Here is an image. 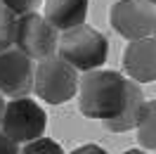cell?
Instances as JSON below:
<instances>
[{
    "instance_id": "obj_1",
    "label": "cell",
    "mask_w": 156,
    "mask_h": 154,
    "mask_svg": "<svg viewBox=\"0 0 156 154\" xmlns=\"http://www.w3.org/2000/svg\"><path fill=\"white\" fill-rule=\"evenodd\" d=\"M128 78L111 69H92L78 78V109L85 119L109 121L126 102Z\"/></svg>"
},
{
    "instance_id": "obj_2",
    "label": "cell",
    "mask_w": 156,
    "mask_h": 154,
    "mask_svg": "<svg viewBox=\"0 0 156 154\" xmlns=\"http://www.w3.org/2000/svg\"><path fill=\"white\" fill-rule=\"evenodd\" d=\"M57 55L76 71L85 74V71L104 67L109 57V40L97 29H92L88 24H78L59 36Z\"/></svg>"
},
{
    "instance_id": "obj_3",
    "label": "cell",
    "mask_w": 156,
    "mask_h": 154,
    "mask_svg": "<svg viewBox=\"0 0 156 154\" xmlns=\"http://www.w3.org/2000/svg\"><path fill=\"white\" fill-rule=\"evenodd\" d=\"M78 71L59 55L40 59L33 69V93L48 105H64L78 93Z\"/></svg>"
},
{
    "instance_id": "obj_4",
    "label": "cell",
    "mask_w": 156,
    "mask_h": 154,
    "mask_svg": "<svg viewBox=\"0 0 156 154\" xmlns=\"http://www.w3.org/2000/svg\"><path fill=\"white\" fill-rule=\"evenodd\" d=\"M45 128H48V114L29 95L12 97L10 102H5L2 119H0V130L17 145H24L40 138L45 133Z\"/></svg>"
},
{
    "instance_id": "obj_5",
    "label": "cell",
    "mask_w": 156,
    "mask_h": 154,
    "mask_svg": "<svg viewBox=\"0 0 156 154\" xmlns=\"http://www.w3.org/2000/svg\"><path fill=\"white\" fill-rule=\"evenodd\" d=\"M57 43H59V31L43 14L29 12V14L17 17L12 48L24 52L29 59L40 62V59H45V57L57 55Z\"/></svg>"
},
{
    "instance_id": "obj_6",
    "label": "cell",
    "mask_w": 156,
    "mask_h": 154,
    "mask_svg": "<svg viewBox=\"0 0 156 154\" xmlns=\"http://www.w3.org/2000/svg\"><path fill=\"white\" fill-rule=\"evenodd\" d=\"M111 29L126 40L147 38L154 33L156 24V5L147 0H118L109 14Z\"/></svg>"
},
{
    "instance_id": "obj_7",
    "label": "cell",
    "mask_w": 156,
    "mask_h": 154,
    "mask_svg": "<svg viewBox=\"0 0 156 154\" xmlns=\"http://www.w3.org/2000/svg\"><path fill=\"white\" fill-rule=\"evenodd\" d=\"M33 59L17 48L0 50V95L12 100L33 93Z\"/></svg>"
},
{
    "instance_id": "obj_8",
    "label": "cell",
    "mask_w": 156,
    "mask_h": 154,
    "mask_svg": "<svg viewBox=\"0 0 156 154\" xmlns=\"http://www.w3.org/2000/svg\"><path fill=\"white\" fill-rule=\"evenodd\" d=\"M123 71L135 83H154L156 81V38H137L128 43L123 52Z\"/></svg>"
},
{
    "instance_id": "obj_9",
    "label": "cell",
    "mask_w": 156,
    "mask_h": 154,
    "mask_svg": "<svg viewBox=\"0 0 156 154\" xmlns=\"http://www.w3.org/2000/svg\"><path fill=\"white\" fill-rule=\"evenodd\" d=\"M90 0H45V19L57 31L73 29L78 24H85Z\"/></svg>"
},
{
    "instance_id": "obj_10",
    "label": "cell",
    "mask_w": 156,
    "mask_h": 154,
    "mask_svg": "<svg viewBox=\"0 0 156 154\" xmlns=\"http://www.w3.org/2000/svg\"><path fill=\"white\" fill-rule=\"evenodd\" d=\"M142 105H144V95H142V88L140 83L130 81L128 78V90H126V102L121 107L114 119L109 121H102L107 130L111 133H126V130H133L137 126V119H140V112H142Z\"/></svg>"
},
{
    "instance_id": "obj_11",
    "label": "cell",
    "mask_w": 156,
    "mask_h": 154,
    "mask_svg": "<svg viewBox=\"0 0 156 154\" xmlns=\"http://www.w3.org/2000/svg\"><path fill=\"white\" fill-rule=\"evenodd\" d=\"M137 142L142 149H156V100H149L142 105L140 119H137Z\"/></svg>"
},
{
    "instance_id": "obj_12",
    "label": "cell",
    "mask_w": 156,
    "mask_h": 154,
    "mask_svg": "<svg viewBox=\"0 0 156 154\" xmlns=\"http://www.w3.org/2000/svg\"><path fill=\"white\" fill-rule=\"evenodd\" d=\"M19 154H64V149L57 140L40 135L31 142H24V147H19Z\"/></svg>"
},
{
    "instance_id": "obj_13",
    "label": "cell",
    "mask_w": 156,
    "mask_h": 154,
    "mask_svg": "<svg viewBox=\"0 0 156 154\" xmlns=\"http://www.w3.org/2000/svg\"><path fill=\"white\" fill-rule=\"evenodd\" d=\"M14 24H17V17L5 5H0V50L12 48V43H14Z\"/></svg>"
},
{
    "instance_id": "obj_14",
    "label": "cell",
    "mask_w": 156,
    "mask_h": 154,
    "mask_svg": "<svg viewBox=\"0 0 156 154\" xmlns=\"http://www.w3.org/2000/svg\"><path fill=\"white\" fill-rule=\"evenodd\" d=\"M40 2H43V0H0V5H5L14 17H21V14L36 12L40 7Z\"/></svg>"
},
{
    "instance_id": "obj_15",
    "label": "cell",
    "mask_w": 156,
    "mask_h": 154,
    "mask_svg": "<svg viewBox=\"0 0 156 154\" xmlns=\"http://www.w3.org/2000/svg\"><path fill=\"white\" fill-rule=\"evenodd\" d=\"M0 154H19V145L0 130Z\"/></svg>"
},
{
    "instance_id": "obj_16",
    "label": "cell",
    "mask_w": 156,
    "mask_h": 154,
    "mask_svg": "<svg viewBox=\"0 0 156 154\" xmlns=\"http://www.w3.org/2000/svg\"><path fill=\"white\" fill-rule=\"evenodd\" d=\"M69 154H109L104 147H99V145H80L76 149H71Z\"/></svg>"
},
{
    "instance_id": "obj_17",
    "label": "cell",
    "mask_w": 156,
    "mask_h": 154,
    "mask_svg": "<svg viewBox=\"0 0 156 154\" xmlns=\"http://www.w3.org/2000/svg\"><path fill=\"white\" fill-rule=\"evenodd\" d=\"M2 109H5V97L0 95V119H2Z\"/></svg>"
},
{
    "instance_id": "obj_18",
    "label": "cell",
    "mask_w": 156,
    "mask_h": 154,
    "mask_svg": "<svg viewBox=\"0 0 156 154\" xmlns=\"http://www.w3.org/2000/svg\"><path fill=\"white\" fill-rule=\"evenodd\" d=\"M123 154H147V152H142V149H128V152H123Z\"/></svg>"
},
{
    "instance_id": "obj_19",
    "label": "cell",
    "mask_w": 156,
    "mask_h": 154,
    "mask_svg": "<svg viewBox=\"0 0 156 154\" xmlns=\"http://www.w3.org/2000/svg\"><path fill=\"white\" fill-rule=\"evenodd\" d=\"M151 36H154V38H156V24H154V33H151Z\"/></svg>"
},
{
    "instance_id": "obj_20",
    "label": "cell",
    "mask_w": 156,
    "mask_h": 154,
    "mask_svg": "<svg viewBox=\"0 0 156 154\" xmlns=\"http://www.w3.org/2000/svg\"><path fill=\"white\" fill-rule=\"evenodd\" d=\"M147 2H151V5H156V0H147Z\"/></svg>"
}]
</instances>
